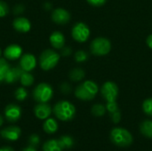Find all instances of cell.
I'll list each match as a JSON object with an SVG mask.
<instances>
[{"label": "cell", "instance_id": "60d3db41", "mask_svg": "<svg viewBox=\"0 0 152 151\" xmlns=\"http://www.w3.org/2000/svg\"><path fill=\"white\" fill-rule=\"evenodd\" d=\"M3 124H4V117L0 115V127L3 125Z\"/></svg>", "mask_w": 152, "mask_h": 151}, {"label": "cell", "instance_id": "d6a6232c", "mask_svg": "<svg viewBox=\"0 0 152 151\" xmlns=\"http://www.w3.org/2000/svg\"><path fill=\"white\" fill-rule=\"evenodd\" d=\"M110 117H111V120L113 121V123H115V124L119 123V121L121 120V113H120L119 109L116 110L113 113H110Z\"/></svg>", "mask_w": 152, "mask_h": 151}, {"label": "cell", "instance_id": "2e32d148", "mask_svg": "<svg viewBox=\"0 0 152 151\" xmlns=\"http://www.w3.org/2000/svg\"><path fill=\"white\" fill-rule=\"evenodd\" d=\"M49 41L51 45L56 49V50H61L62 47L65 46V36L61 32V31H53L50 37H49Z\"/></svg>", "mask_w": 152, "mask_h": 151}, {"label": "cell", "instance_id": "f1b7e54d", "mask_svg": "<svg viewBox=\"0 0 152 151\" xmlns=\"http://www.w3.org/2000/svg\"><path fill=\"white\" fill-rule=\"evenodd\" d=\"M9 12V6L8 4L3 1V0H0V18H4L5 17Z\"/></svg>", "mask_w": 152, "mask_h": 151}, {"label": "cell", "instance_id": "7402d4cb", "mask_svg": "<svg viewBox=\"0 0 152 151\" xmlns=\"http://www.w3.org/2000/svg\"><path fill=\"white\" fill-rule=\"evenodd\" d=\"M34 81H35V78L30 72L22 71V74H21L20 78V82L22 86H24V87L31 86L34 84Z\"/></svg>", "mask_w": 152, "mask_h": 151}, {"label": "cell", "instance_id": "7c38bea8", "mask_svg": "<svg viewBox=\"0 0 152 151\" xmlns=\"http://www.w3.org/2000/svg\"><path fill=\"white\" fill-rule=\"evenodd\" d=\"M20 67L23 71L30 72L37 67V59L31 53H25L20 58Z\"/></svg>", "mask_w": 152, "mask_h": 151}, {"label": "cell", "instance_id": "5bb4252c", "mask_svg": "<svg viewBox=\"0 0 152 151\" xmlns=\"http://www.w3.org/2000/svg\"><path fill=\"white\" fill-rule=\"evenodd\" d=\"M52 113L53 109L47 102L38 103L34 108V114L40 120H45L51 116Z\"/></svg>", "mask_w": 152, "mask_h": 151}, {"label": "cell", "instance_id": "4316f807", "mask_svg": "<svg viewBox=\"0 0 152 151\" xmlns=\"http://www.w3.org/2000/svg\"><path fill=\"white\" fill-rule=\"evenodd\" d=\"M74 60L78 63L85 62L88 60V53L84 50H78L74 54Z\"/></svg>", "mask_w": 152, "mask_h": 151}, {"label": "cell", "instance_id": "8992f818", "mask_svg": "<svg viewBox=\"0 0 152 151\" xmlns=\"http://www.w3.org/2000/svg\"><path fill=\"white\" fill-rule=\"evenodd\" d=\"M32 96L38 103L48 102L53 96V89L52 85L47 83H40L33 90Z\"/></svg>", "mask_w": 152, "mask_h": 151}, {"label": "cell", "instance_id": "e575fe53", "mask_svg": "<svg viewBox=\"0 0 152 151\" xmlns=\"http://www.w3.org/2000/svg\"><path fill=\"white\" fill-rule=\"evenodd\" d=\"M24 10H25V8H24V6L22 4H17V5L14 6V8H13L12 11H13V13L14 14L20 15V14H21L24 12Z\"/></svg>", "mask_w": 152, "mask_h": 151}, {"label": "cell", "instance_id": "d590c367", "mask_svg": "<svg viewBox=\"0 0 152 151\" xmlns=\"http://www.w3.org/2000/svg\"><path fill=\"white\" fill-rule=\"evenodd\" d=\"M71 53H72V50L69 46H64L61 49V55H62V56H65V57L69 56L71 54Z\"/></svg>", "mask_w": 152, "mask_h": 151}, {"label": "cell", "instance_id": "4dcf8cb0", "mask_svg": "<svg viewBox=\"0 0 152 151\" xmlns=\"http://www.w3.org/2000/svg\"><path fill=\"white\" fill-rule=\"evenodd\" d=\"M106 109H107V111L110 114L115 112L116 110H118V106L117 101H109V102H107V104H106Z\"/></svg>", "mask_w": 152, "mask_h": 151}, {"label": "cell", "instance_id": "836d02e7", "mask_svg": "<svg viewBox=\"0 0 152 151\" xmlns=\"http://www.w3.org/2000/svg\"><path fill=\"white\" fill-rule=\"evenodd\" d=\"M60 90L64 94H69L71 92V85L68 83H63L60 86Z\"/></svg>", "mask_w": 152, "mask_h": 151}, {"label": "cell", "instance_id": "1f68e13d", "mask_svg": "<svg viewBox=\"0 0 152 151\" xmlns=\"http://www.w3.org/2000/svg\"><path fill=\"white\" fill-rule=\"evenodd\" d=\"M86 2L94 7H101L106 4L107 0H86Z\"/></svg>", "mask_w": 152, "mask_h": 151}, {"label": "cell", "instance_id": "9a60e30c", "mask_svg": "<svg viewBox=\"0 0 152 151\" xmlns=\"http://www.w3.org/2000/svg\"><path fill=\"white\" fill-rule=\"evenodd\" d=\"M13 28L20 33H28L31 29V22L28 19L19 16L12 20Z\"/></svg>", "mask_w": 152, "mask_h": 151}, {"label": "cell", "instance_id": "6da1fadb", "mask_svg": "<svg viewBox=\"0 0 152 151\" xmlns=\"http://www.w3.org/2000/svg\"><path fill=\"white\" fill-rule=\"evenodd\" d=\"M99 91H100L99 86L94 81L86 80L76 87L74 91V94L78 100L88 101L94 100Z\"/></svg>", "mask_w": 152, "mask_h": 151}, {"label": "cell", "instance_id": "9c48e42d", "mask_svg": "<svg viewBox=\"0 0 152 151\" xmlns=\"http://www.w3.org/2000/svg\"><path fill=\"white\" fill-rule=\"evenodd\" d=\"M51 18L53 21L58 25H66L69 22L71 15L68 10L62 7H58L52 12Z\"/></svg>", "mask_w": 152, "mask_h": 151}, {"label": "cell", "instance_id": "d6986e66", "mask_svg": "<svg viewBox=\"0 0 152 151\" xmlns=\"http://www.w3.org/2000/svg\"><path fill=\"white\" fill-rule=\"evenodd\" d=\"M63 149L59 140L51 139L46 141L43 145V151H62Z\"/></svg>", "mask_w": 152, "mask_h": 151}, {"label": "cell", "instance_id": "ac0fdd59", "mask_svg": "<svg viewBox=\"0 0 152 151\" xmlns=\"http://www.w3.org/2000/svg\"><path fill=\"white\" fill-rule=\"evenodd\" d=\"M43 129L46 133L53 134L57 132L58 130V123L54 118L48 117L45 119L44 125H43Z\"/></svg>", "mask_w": 152, "mask_h": 151}, {"label": "cell", "instance_id": "277c9868", "mask_svg": "<svg viewBox=\"0 0 152 151\" xmlns=\"http://www.w3.org/2000/svg\"><path fill=\"white\" fill-rule=\"evenodd\" d=\"M111 142L120 148H126L133 143V135L129 131L122 127H116L110 132Z\"/></svg>", "mask_w": 152, "mask_h": 151}, {"label": "cell", "instance_id": "74e56055", "mask_svg": "<svg viewBox=\"0 0 152 151\" xmlns=\"http://www.w3.org/2000/svg\"><path fill=\"white\" fill-rule=\"evenodd\" d=\"M0 151H14V150L11 147H8V146H4V147H2L0 148Z\"/></svg>", "mask_w": 152, "mask_h": 151}, {"label": "cell", "instance_id": "30bf717a", "mask_svg": "<svg viewBox=\"0 0 152 151\" xmlns=\"http://www.w3.org/2000/svg\"><path fill=\"white\" fill-rule=\"evenodd\" d=\"M4 117L10 123L17 122L21 117V109L19 105L11 103L4 108Z\"/></svg>", "mask_w": 152, "mask_h": 151}, {"label": "cell", "instance_id": "4fadbf2b", "mask_svg": "<svg viewBox=\"0 0 152 151\" xmlns=\"http://www.w3.org/2000/svg\"><path fill=\"white\" fill-rule=\"evenodd\" d=\"M0 135L2 138L9 142H16L21 135V130L18 126L12 125V126H8L1 130Z\"/></svg>", "mask_w": 152, "mask_h": 151}, {"label": "cell", "instance_id": "484cf974", "mask_svg": "<svg viewBox=\"0 0 152 151\" xmlns=\"http://www.w3.org/2000/svg\"><path fill=\"white\" fill-rule=\"evenodd\" d=\"M14 97L19 101H25L28 97V91H27L26 87H24V86L18 87L14 92Z\"/></svg>", "mask_w": 152, "mask_h": 151}, {"label": "cell", "instance_id": "ba28073f", "mask_svg": "<svg viewBox=\"0 0 152 151\" xmlns=\"http://www.w3.org/2000/svg\"><path fill=\"white\" fill-rule=\"evenodd\" d=\"M100 93L102 97L107 101H116L117 98L118 96V86L116 83L112 82V81H107L105 82L101 89H100Z\"/></svg>", "mask_w": 152, "mask_h": 151}, {"label": "cell", "instance_id": "8d00e7d4", "mask_svg": "<svg viewBox=\"0 0 152 151\" xmlns=\"http://www.w3.org/2000/svg\"><path fill=\"white\" fill-rule=\"evenodd\" d=\"M146 44H147L148 47L152 50V34L149 35L147 36V38H146Z\"/></svg>", "mask_w": 152, "mask_h": 151}, {"label": "cell", "instance_id": "ab89813d", "mask_svg": "<svg viewBox=\"0 0 152 151\" xmlns=\"http://www.w3.org/2000/svg\"><path fill=\"white\" fill-rule=\"evenodd\" d=\"M45 10H50L52 8V4H49V3H45Z\"/></svg>", "mask_w": 152, "mask_h": 151}, {"label": "cell", "instance_id": "f546056e", "mask_svg": "<svg viewBox=\"0 0 152 151\" xmlns=\"http://www.w3.org/2000/svg\"><path fill=\"white\" fill-rule=\"evenodd\" d=\"M28 142H29V146H32V147L37 148L40 144V138L36 133L31 134L29 136V138H28Z\"/></svg>", "mask_w": 152, "mask_h": 151}, {"label": "cell", "instance_id": "52a82bcc", "mask_svg": "<svg viewBox=\"0 0 152 151\" xmlns=\"http://www.w3.org/2000/svg\"><path fill=\"white\" fill-rule=\"evenodd\" d=\"M91 35V30L88 25L83 21L75 23L71 29V36L77 43H86Z\"/></svg>", "mask_w": 152, "mask_h": 151}, {"label": "cell", "instance_id": "603a6c76", "mask_svg": "<svg viewBox=\"0 0 152 151\" xmlns=\"http://www.w3.org/2000/svg\"><path fill=\"white\" fill-rule=\"evenodd\" d=\"M10 69V64L4 58H0V83L4 81L5 75Z\"/></svg>", "mask_w": 152, "mask_h": 151}, {"label": "cell", "instance_id": "5b68a950", "mask_svg": "<svg viewBox=\"0 0 152 151\" xmlns=\"http://www.w3.org/2000/svg\"><path fill=\"white\" fill-rule=\"evenodd\" d=\"M90 51L95 56H105L111 51V42L107 37L98 36L91 42Z\"/></svg>", "mask_w": 152, "mask_h": 151}, {"label": "cell", "instance_id": "8fae6325", "mask_svg": "<svg viewBox=\"0 0 152 151\" xmlns=\"http://www.w3.org/2000/svg\"><path fill=\"white\" fill-rule=\"evenodd\" d=\"M3 55L7 61H16L22 55V48L17 44H12L5 47L3 51Z\"/></svg>", "mask_w": 152, "mask_h": 151}, {"label": "cell", "instance_id": "e0dca14e", "mask_svg": "<svg viewBox=\"0 0 152 151\" xmlns=\"http://www.w3.org/2000/svg\"><path fill=\"white\" fill-rule=\"evenodd\" d=\"M22 71L23 70L20 69V67H13V68L10 67V69H8L5 75L4 82H6L7 84H13L20 81Z\"/></svg>", "mask_w": 152, "mask_h": 151}, {"label": "cell", "instance_id": "44dd1931", "mask_svg": "<svg viewBox=\"0 0 152 151\" xmlns=\"http://www.w3.org/2000/svg\"><path fill=\"white\" fill-rule=\"evenodd\" d=\"M140 131L147 138H152V120H144L140 125Z\"/></svg>", "mask_w": 152, "mask_h": 151}, {"label": "cell", "instance_id": "cb8c5ba5", "mask_svg": "<svg viewBox=\"0 0 152 151\" xmlns=\"http://www.w3.org/2000/svg\"><path fill=\"white\" fill-rule=\"evenodd\" d=\"M59 142H60V143H61V145L63 150L70 149L74 145V139L71 136H69V135H62L59 139Z\"/></svg>", "mask_w": 152, "mask_h": 151}, {"label": "cell", "instance_id": "b9f144b4", "mask_svg": "<svg viewBox=\"0 0 152 151\" xmlns=\"http://www.w3.org/2000/svg\"><path fill=\"white\" fill-rule=\"evenodd\" d=\"M3 54V52H2V50H1V48H0V58H1V55Z\"/></svg>", "mask_w": 152, "mask_h": 151}, {"label": "cell", "instance_id": "ffe728a7", "mask_svg": "<svg viewBox=\"0 0 152 151\" xmlns=\"http://www.w3.org/2000/svg\"><path fill=\"white\" fill-rule=\"evenodd\" d=\"M86 77V72L81 68H74L69 71V77L73 82H81Z\"/></svg>", "mask_w": 152, "mask_h": 151}, {"label": "cell", "instance_id": "d4e9b609", "mask_svg": "<svg viewBox=\"0 0 152 151\" xmlns=\"http://www.w3.org/2000/svg\"><path fill=\"white\" fill-rule=\"evenodd\" d=\"M106 111H107L106 106H104V105H102L101 103L94 104L92 107V109H91V112L94 117H102V116L105 115Z\"/></svg>", "mask_w": 152, "mask_h": 151}, {"label": "cell", "instance_id": "f35d334b", "mask_svg": "<svg viewBox=\"0 0 152 151\" xmlns=\"http://www.w3.org/2000/svg\"><path fill=\"white\" fill-rule=\"evenodd\" d=\"M22 151H37V149L35 148V147H32V146H28V147H26V148H24Z\"/></svg>", "mask_w": 152, "mask_h": 151}, {"label": "cell", "instance_id": "3957f363", "mask_svg": "<svg viewBox=\"0 0 152 151\" xmlns=\"http://www.w3.org/2000/svg\"><path fill=\"white\" fill-rule=\"evenodd\" d=\"M61 60V54L53 49H46L39 56L38 63L40 68L45 71L54 69Z\"/></svg>", "mask_w": 152, "mask_h": 151}, {"label": "cell", "instance_id": "83f0119b", "mask_svg": "<svg viewBox=\"0 0 152 151\" xmlns=\"http://www.w3.org/2000/svg\"><path fill=\"white\" fill-rule=\"evenodd\" d=\"M142 110L147 116L152 117V97L146 99L142 102Z\"/></svg>", "mask_w": 152, "mask_h": 151}, {"label": "cell", "instance_id": "7a4b0ae2", "mask_svg": "<svg viewBox=\"0 0 152 151\" xmlns=\"http://www.w3.org/2000/svg\"><path fill=\"white\" fill-rule=\"evenodd\" d=\"M53 113L61 121H70L75 117L76 108L68 101H60L53 108Z\"/></svg>", "mask_w": 152, "mask_h": 151}]
</instances>
